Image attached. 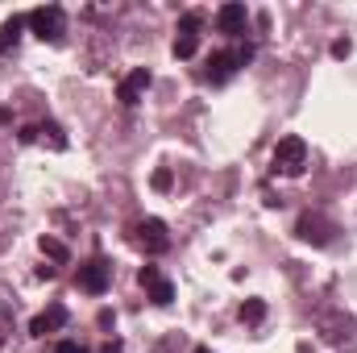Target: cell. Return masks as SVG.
<instances>
[{"label": "cell", "instance_id": "6da1fadb", "mask_svg": "<svg viewBox=\"0 0 357 353\" xmlns=\"http://www.w3.org/2000/svg\"><path fill=\"white\" fill-rule=\"evenodd\" d=\"M25 21H29V29H33L42 42H63V33H67V13H63L59 4H42V8H33Z\"/></svg>", "mask_w": 357, "mask_h": 353}, {"label": "cell", "instance_id": "7a4b0ae2", "mask_svg": "<svg viewBox=\"0 0 357 353\" xmlns=\"http://www.w3.org/2000/svg\"><path fill=\"white\" fill-rule=\"evenodd\" d=\"M250 54H254L250 46H237V50H216V54L208 59V71H204V75H208V84H229V80L237 75V67H245V63H250Z\"/></svg>", "mask_w": 357, "mask_h": 353}, {"label": "cell", "instance_id": "3957f363", "mask_svg": "<svg viewBox=\"0 0 357 353\" xmlns=\"http://www.w3.org/2000/svg\"><path fill=\"white\" fill-rule=\"evenodd\" d=\"M303 167H307V146H303V137H282L278 146H274V175H303Z\"/></svg>", "mask_w": 357, "mask_h": 353}, {"label": "cell", "instance_id": "277c9868", "mask_svg": "<svg viewBox=\"0 0 357 353\" xmlns=\"http://www.w3.org/2000/svg\"><path fill=\"white\" fill-rule=\"evenodd\" d=\"M316 329H320V337H324L328 345H349L357 337V320L345 316V312H320V316H316Z\"/></svg>", "mask_w": 357, "mask_h": 353}, {"label": "cell", "instance_id": "5b68a950", "mask_svg": "<svg viewBox=\"0 0 357 353\" xmlns=\"http://www.w3.org/2000/svg\"><path fill=\"white\" fill-rule=\"evenodd\" d=\"M333 233H337V225H333L328 216H320V212H303L299 225H295V237L307 241V246H328Z\"/></svg>", "mask_w": 357, "mask_h": 353}, {"label": "cell", "instance_id": "8992f818", "mask_svg": "<svg viewBox=\"0 0 357 353\" xmlns=\"http://www.w3.org/2000/svg\"><path fill=\"white\" fill-rule=\"evenodd\" d=\"M204 25V13L199 8H191V13H183V21H178V33H175V59H191L195 50H199V29Z\"/></svg>", "mask_w": 357, "mask_h": 353}, {"label": "cell", "instance_id": "52a82bcc", "mask_svg": "<svg viewBox=\"0 0 357 353\" xmlns=\"http://www.w3.org/2000/svg\"><path fill=\"white\" fill-rule=\"evenodd\" d=\"M133 233H137V246H142L146 254H167V250H171V233H167V225H162L158 216L142 220Z\"/></svg>", "mask_w": 357, "mask_h": 353}, {"label": "cell", "instance_id": "ba28073f", "mask_svg": "<svg viewBox=\"0 0 357 353\" xmlns=\"http://www.w3.org/2000/svg\"><path fill=\"white\" fill-rule=\"evenodd\" d=\"M108 283H112V266L104 262V258H88V262L79 266V287L88 295H104Z\"/></svg>", "mask_w": 357, "mask_h": 353}, {"label": "cell", "instance_id": "9c48e42d", "mask_svg": "<svg viewBox=\"0 0 357 353\" xmlns=\"http://www.w3.org/2000/svg\"><path fill=\"white\" fill-rule=\"evenodd\" d=\"M150 84H154V75H150L146 67H133V71L121 80V88H116V100L129 108V104H137V100L146 96V88H150Z\"/></svg>", "mask_w": 357, "mask_h": 353}, {"label": "cell", "instance_id": "30bf717a", "mask_svg": "<svg viewBox=\"0 0 357 353\" xmlns=\"http://www.w3.org/2000/svg\"><path fill=\"white\" fill-rule=\"evenodd\" d=\"M142 287H146V291H150V299H154V303H162V308L175 299V287H171V278H167L158 266H142Z\"/></svg>", "mask_w": 357, "mask_h": 353}, {"label": "cell", "instance_id": "8fae6325", "mask_svg": "<svg viewBox=\"0 0 357 353\" xmlns=\"http://www.w3.org/2000/svg\"><path fill=\"white\" fill-rule=\"evenodd\" d=\"M245 25H250V8L245 4H220L216 8V29L220 33H245Z\"/></svg>", "mask_w": 357, "mask_h": 353}, {"label": "cell", "instance_id": "7c38bea8", "mask_svg": "<svg viewBox=\"0 0 357 353\" xmlns=\"http://www.w3.org/2000/svg\"><path fill=\"white\" fill-rule=\"evenodd\" d=\"M59 329H67V308L63 303H50L46 312H38L29 320V337H46V333H59Z\"/></svg>", "mask_w": 357, "mask_h": 353}, {"label": "cell", "instance_id": "4fadbf2b", "mask_svg": "<svg viewBox=\"0 0 357 353\" xmlns=\"http://www.w3.org/2000/svg\"><path fill=\"white\" fill-rule=\"evenodd\" d=\"M50 142L54 150H67V137H63V125H54V121H42V125H29V129H21V142Z\"/></svg>", "mask_w": 357, "mask_h": 353}, {"label": "cell", "instance_id": "5bb4252c", "mask_svg": "<svg viewBox=\"0 0 357 353\" xmlns=\"http://www.w3.org/2000/svg\"><path fill=\"white\" fill-rule=\"evenodd\" d=\"M25 25H29V21H25V17H8V21H4V25H0V54H4V50H13V46H17V38H21V29H25Z\"/></svg>", "mask_w": 357, "mask_h": 353}, {"label": "cell", "instance_id": "9a60e30c", "mask_svg": "<svg viewBox=\"0 0 357 353\" xmlns=\"http://www.w3.org/2000/svg\"><path fill=\"white\" fill-rule=\"evenodd\" d=\"M38 246H42V254H46L50 262H59V266L71 262V254H67V246H63V241H54V237H42Z\"/></svg>", "mask_w": 357, "mask_h": 353}, {"label": "cell", "instance_id": "2e32d148", "mask_svg": "<svg viewBox=\"0 0 357 353\" xmlns=\"http://www.w3.org/2000/svg\"><path fill=\"white\" fill-rule=\"evenodd\" d=\"M262 316H266V303H262V299H245V303H241V320H250V324H258Z\"/></svg>", "mask_w": 357, "mask_h": 353}, {"label": "cell", "instance_id": "e0dca14e", "mask_svg": "<svg viewBox=\"0 0 357 353\" xmlns=\"http://www.w3.org/2000/svg\"><path fill=\"white\" fill-rule=\"evenodd\" d=\"M349 54H354V42L349 38H337L333 42V59H349Z\"/></svg>", "mask_w": 357, "mask_h": 353}, {"label": "cell", "instance_id": "ac0fdd59", "mask_svg": "<svg viewBox=\"0 0 357 353\" xmlns=\"http://www.w3.org/2000/svg\"><path fill=\"white\" fill-rule=\"evenodd\" d=\"M54 353H88V350H84L79 341H71V337H67V341H54Z\"/></svg>", "mask_w": 357, "mask_h": 353}, {"label": "cell", "instance_id": "d6986e66", "mask_svg": "<svg viewBox=\"0 0 357 353\" xmlns=\"http://www.w3.org/2000/svg\"><path fill=\"white\" fill-rule=\"evenodd\" d=\"M154 187L167 191V187H171V171H158V175H154Z\"/></svg>", "mask_w": 357, "mask_h": 353}, {"label": "cell", "instance_id": "ffe728a7", "mask_svg": "<svg viewBox=\"0 0 357 353\" xmlns=\"http://www.w3.org/2000/svg\"><path fill=\"white\" fill-rule=\"evenodd\" d=\"M96 353H121V341H104Z\"/></svg>", "mask_w": 357, "mask_h": 353}, {"label": "cell", "instance_id": "44dd1931", "mask_svg": "<svg viewBox=\"0 0 357 353\" xmlns=\"http://www.w3.org/2000/svg\"><path fill=\"white\" fill-rule=\"evenodd\" d=\"M191 353H212V350H208V345H195V350H191Z\"/></svg>", "mask_w": 357, "mask_h": 353}, {"label": "cell", "instance_id": "7402d4cb", "mask_svg": "<svg viewBox=\"0 0 357 353\" xmlns=\"http://www.w3.org/2000/svg\"><path fill=\"white\" fill-rule=\"evenodd\" d=\"M0 337H4V329H0Z\"/></svg>", "mask_w": 357, "mask_h": 353}]
</instances>
